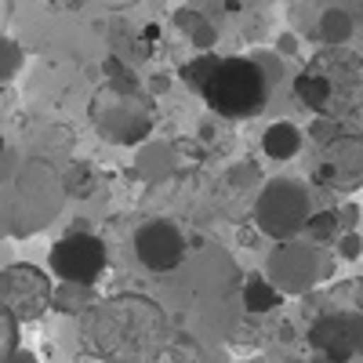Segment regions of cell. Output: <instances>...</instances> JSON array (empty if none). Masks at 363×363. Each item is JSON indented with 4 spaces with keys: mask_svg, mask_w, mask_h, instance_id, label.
Segmentation results:
<instances>
[{
    "mask_svg": "<svg viewBox=\"0 0 363 363\" xmlns=\"http://www.w3.org/2000/svg\"><path fill=\"white\" fill-rule=\"evenodd\" d=\"M309 342H313L316 352H323L327 359H335V363H352L359 356L352 313H335V316L316 320L309 327Z\"/></svg>",
    "mask_w": 363,
    "mask_h": 363,
    "instance_id": "obj_11",
    "label": "cell"
},
{
    "mask_svg": "<svg viewBox=\"0 0 363 363\" xmlns=\"http://www.w3.org/2000/svg\"><path fill=\"white\" fill-rule=\"evenodd\" d=\"M55 309H62V313L91 309V284H62V287H55Z\"/></svg>",
    "mask_w": 363,
    "mask_h": 363,
    "instance_id": "obj_16",
    "label": "cell"
},
{
    "mask_svg": "<svg viewBox=\"0 0 363 363\" xmlns=\"http://www.w3.org/2000/svg\"><path fill=\"white\" fill-rule=\"evenodd\" d=\"M359 309H363V284H359Z\"/></svg>",
    "mask_w": 363,
    "mask_h": 363,
    "instance_id": "obj_24",
    "label": "cell"
},
{
    "mask_svg": "<svg viewBox=\"0 0 363 363\" xmlns=\"http://www.w3.org/2000/svg\"><path fill=\"white\" fill-rule=\"evenodd\" d=\"M18 352V316L15 313H0V359Z\"/></svg>",
    "mask_w": 363,
    "mask_h": 363,
    "instance_id": "obj_18",
    "label": "cell"
},
{
    "mask_svg": "<svg viewBox=\"0 0 363 363\" xmlns=\"http://www.w3.org/2000/svg\"><path fill=\"white\" fill-rule=\"evenodd\" d=\"M313 363H335V359H327L323 352H316V359H313Z\"/></svg>",
    "mask_w": 363,
    "mask_h": 363,
    "instance_id": "obj_23",
    "label": "cell"
},
{
    "mask_svg": "<svg viewBox=\"0 0 363 363\" xmlns=\"http://www.w3.org/2000/svg\"><path fill=\"white\" fill-rule=\"evenodd\" d=\"M280 287L272 284L269 277H251L244 284V309L247 313H269V309H277L280 306Z\"/></svg>",
    "mask_w": 363,
    "mask_h": 363,
    "instance_id": "obj_13",
    "label": "cell"
},
{
    "mask_svg": "<svg viewBox=\"0 0 363 363\" xmlns=\"http://www.w3.org/2000/svg\"><path fill=\"white\" fill-rule=\"evenodd\" d=\"M0 306L18 320H40L48 309H55V284L40 265H8L0 272Z\"/></svg>",
    "mask_w": 363,
    "mask_h": 363,
    "instance_id": "obj_5",
    "label": "cell"
},
{
    "mask_svg": "<svg viewBox=\"0 0 363 363\" xmlns=\"http://www.w3.org/2000/svg\"><path fill=\"white\" fill-rule=\"evenodd\" d=\"M313 207H309V193L301 182L294 178H272L262 189L258 203H255V222L265 236L272 240H294L301 229L309 225Z\"/></svg>",
    "mask_w": 363,
    "mask_h": 363,
    "instance_id": "obj_4",
    "label": "cell"
},
{
    "mask_svg": "<svg viewBox=\"0 0 363 363\" xmlns=\"http://www.w3.org/2000/svg\"><path fill=\"white\" fill-rule=\"evenodd\" d=\"M320 37H323V44H330V48H342V44L352 37V18H349L342 8L323 11V18H320Z\"/></svg>",
    "mask_w": 363,
    "mask_h": 363,
    "instance_id": "obj_14",
    "label": "cell"
},
{
    "mask_svg": "<svg viewBox=\"0 0 363 363\" xmlns=\"http://www.w3.org/2000/svg\"><path fill=\"white\" fill-rule=\"evenodd\" d=\"M316 178L323 186L335 189H352L363 182V138L342 135L330 145H323V160L316 167Z\"/></svg>",
    "mask_w": 363,
    "mask_h": 363,
    "instance_id": "obj_10",
    "label": "cell"
},
{
    "mask_svg": "<svg viewBox=\"0 0 363 363\" xmlns=\"http://www.w3.org/2000/svg\"><path fill=\"white\" fill-rule=\"evenodd\" d=\"M298 102L316 116L349 120L363 109V58L345 48H327L309 58L294 80Z\"/></svg>",
    "mask_w": 363,
    "mask_h": 363,
    "instance_id": "obj_2",
    "label": "cell"
},
{
    "mask_svg": "<svg viewBox=\"0 0 363 363\" xmlns=\"http://www.w3.org/2000/svg\"><path fill=\"white\" fill-rule=\"evenodd\" d=\"M48 262H51V272L62 284H95L109 265V255H106V244L99 236L69 233L51 247Z\"/></svg>",
    "mask_w": 363,
    "mask_h": 363,
    "instance_id": "obj_6",
    "label": "cell"
},
{
    "mask_svg": "<svg viewBox=\"0 0 363 363\" xmlns=\"http://www.w3.org/2000/svg\"><path fill=\"white\" fill-rule=\"evenodd\" d=\"M203 102L225 120L258 116L269 102V73L255 58H222L211 84L203 87Z\"/></svg>",
    "mask_w": 363,
    "mask_h": 363,
    "instance_id": "obj_3",
    "label": "cell"
},
{
    "mask_svg": "<svg viewBox=\"0 0 363 363\" xmlns=\"http://www.w3.org/2000/svg\"><path fill=\"white\" fill-rule=\"evenodd\" d=\"M356 320V345H359V356H363V313H352Z\"/></svg>",
    "mask_w": 363,
    "mask_h": 363,
    "instance_id": "obj_22",
    "label": "cell"
},
{
    "mask_svg": "<svg viewBox=\"0 0 363 363\" xmlns=\"http://www.w3.org/2000/svg\"><path fill=\"white\" fill-rule=\"evenodd\" d=\"M218 62H222V58H215V55H200V58H193V62L182 66V69H178V77L186 80L193 91H200V95H203V87L211 84V77H215Z\"/></svg>",
    "mask_w": 363,
    "mask_h": 363,
    "instance_id": "obj_15",
    "label": "cell"
},
{
    "mask_svg": "<svg viewBox=\"0 0 363 363\" xmlns=\"http://www.w3.org/2000/svg\"><path fill=\"white\" fill-rule=\"evenodd\" d=\"M359 251H363V240H359L356 233H345V236L338 240V255H342L345 262H352V258H359Z\"/></svg>",
    "mask_w": 363,
    "mask_h": 363,
    "instance_id": "obj_20",
    "label": "cell"
},
{
    "mask_svg": "<svg viewBox=\"0 0 363 363\" xmlns=\"http://www.w3.org/2000/svg\"><path fill=\"white\" fill-rule=\"evenodd\" d=\"M171 323L157 301L116 294L84 309V342L106 363H149L167 349Z\"/></svg>",
    "mask_w": 363,
    "mask_h": 363,
    "instance_id": "obj_1",
    "label": "cell"
},
{
    "mask_svg": "<svg viewBox=\"0 0 363 363\" xmlns=\"http://www.w3.org/2000/svg\"><path fill=\"white\" fill-rule=\"evenodd\" d=\"M352 363H363V356H356V359H352Z\"/></svg>",
    "mask_w": 363,
    "mask_h": 363,
    "instance_id": "obj_25",
    "label": "cell"
},
{
    "mask_svg": "<svg viewBox=\"0 0 363 363\" xmlns=\"http://www.w3.org/2000/svg\"><path fill=\"white\" fill-rule=\"evenodd\" d=\"M0 55H4V62H0V77L11 80L18 73V66H22V48L15 40H4V44H0Z\"/></svg>",
    "mask_w": 363,
    "mask_h": 363,
    "instance_id": "obj_19",
    "label": "cell"
},
{
    "mask_svg": "<svg viewBox=\"0 0 363 363\" xmlns=\"http://www.w3.org/2000/svg\"><path fill=\"white\" fill-rule=\"evenodd\" d=\"M95 128L116 142V145H131V142H142L153 128V120H149L145 109H138L128 95H116V91H106V95L95 99Z\"/></svg>",
    "mask_w": 363,
    "mask_h": 363,
    "instance_id": "obj_8",
    "label": "cell"
},
{
    "mask_svg": "<svg viewBox=\"0 0 363 363\" xmlns=\"http://www.w3.org/2000/svg\"><path fill=\"white\" fill-rule=\"evenodd\" d=\"M306 233H309L313 244H323V240H330V236L338 233V215H335V211H320V215L309 218Z\"/></svg>",
    "mask_w": 363,
    "mask_h": 363,
    "instance_id": "obj_17",
    "label": "cell"
},
{
    "mask_svg": "<svg viewBox=\"0 0 363 363\" xmlns=\"http://www.w3.org/2000/svg\"><path fill=\"white\" fill-rule=\"evenodd\" d=\"M135 258L149 272H171L186 262V240H182L178 225L153 218L135 233Z\"/></svg>",
    "mask_w": 363,
    "mask_h": 363,
    "instance_id": "obj_9",
    "label": "cell"
},
{
    "mask_svg": "<svg viewBox=\"0 0 363 363\" xmlns=\"http://www.w3.org/2000/svg\"><path fill=\"white\" fill-rule=\"evenodd\" d=\"M320 277H323V262H320V247L313 244V240L309 244L284 240V244L269 255V280L287 294L309 291Z\"/></svg>",
    "mask_w": 363,
    "mask_h": 363,
    "instance_id": "obj_7",
    "label": "cell"
},
{
    "mask_svg": "<svg viewBox=\"0 0 363 363\" xmlns=\"http://www.w3.org/2000/svg\"><path fill=\"white\" fill-rule=\"evenodd\" d=\"M0 363H37V356L33 352H26V349H18V352H11V356H4Z\"/></svg>",
    "mask_w": 363,
    "mask_h": 363,
    "instance_id": "obj_21",
    "label": "cell"
},
{
    "mask_svg": "<svg viewBox=\"0 0 363 363\" xmlns=\"http://www.w3.org/2000/svg\"><path fill=\"white\" fill-rule=\"evenodd\" d=\"M301 131L294 128V124H287V120H280V124H269L265 128V135H262V149H265V157L269 160H277V164H284V160H294L298 153H301Z\"/></svg>",
    "mask_w": 363,
    "mask_h": 363,
    "instance_id": "obj_12",
    "label": "cell"
}]
</instances>
